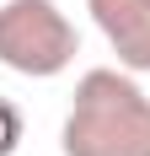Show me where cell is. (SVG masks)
<instances>
[{
  "label": "cell",
  "mask_w": 150,
  "mask_h": 156,
  "mask_svg": "<svg viewBox=\"0 0 150 156\" xmlns=\"http://www.w3.org/2000/svg\"><path fill=\"white\" fill-rule=\"evenodd\" d=\"M64 156H150V92L123 65H97L75 81L59 129Z\"/></svg>",
  "instance_id": "cell-1"
},
{
  "label": "cell",
  "mask_w": 150,
  "mask_h": 156,
  "mask_svg": "<svg viewBox=\"0 0 150 156\" xmlns=\"http://www.w3.org/2000/svg\"><path fill=\"white\" fill-rule=\"evenodd\" d=\"M80 54V32L54 0H0V65L27 81L64 76Z\"/></svg>",
  "instance_id": "cell-2"
},
{
  "label": "cell",
  "mask_w": 150,
  "mask_h": 156,
  "mask_svg": "<svg viewBox=\"0 0 150 156\" xmlns=\"http://www.w3.org/2000/svg\"><path fill=\"white\" fill-rule=\"evenodd\" d=\"M91 22L129 76H150V0H86Z\"/></svg>",
  "instance_id": "cell-3"
},
{
  "label": "cell",
  "mask_w": 150,
  "mask_h": 156,
  "mask_svg": "<svg viewBox=\"0 0 150 156\" xmlns=\"http://www.w3.org/2000/svg\"><path fill=\"white\" fill-rule=\"evenodd\" d=\"M16 145H22V108L0 97V156H16Z\"/></svg>",
  "instance_id": "cell-4"
}]
</instances>
